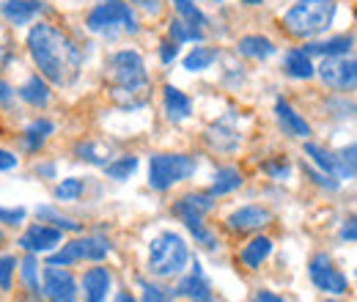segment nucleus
Segmentation results:
<instances>
[{
  "mask_svg": "<svg viewBox=\"0 0 357 302\" xmlns=\"http://www.w3.org/2000/svg\"><path fill=\"white\" fill-rule=\"evenodd\" d=\"M28 50L33 63L39 66L42 77L58 83V86H69L77 72H80V50L63 31H58L55 25H33V31L28 33Z\"/></svg>",
  "mask_w": 357,
  "mask_h": 302,
  "instance_id": "obj_1",
  "label": "nucleus"
},
{
  "mask_svg": "<svg viewBox=\"0 0 357 302\" xmlns=\"http://www.w3.org/2000/svg\"><path fill=\"white\" fill-rule=\"evenodd\" d=\"M107 69H110L113 96L124 107H140L146 102V91H149V75H146L143 58L135 50H121L110 58Z\"/></svg>",
  "mask_w": 357,
  "mask_h": 302,
  "instance_id": "obj_2",
  "label": "nucleus"
},
{
  "mask_svg": "<svg viewBox=\"0 0 357 302\" xmlns=\"http://www.w3.org/2000/svg\"><path fill=\"white\" fill-rule=\"evenodd\" d=\"M333 17H335V0H297L286 11L283 25L291 36L311 39L333 25Z\"/></svg>",
  "mask_w": 357,
  "mask_h": 302,
  "instance_id": "obj_3",
  "label": "nucleus"
},
{
  "mask_svg": "<svg viewBox=\"0 0 357 302\" xmlns=\"http://www.w3.org/2000/svg\"><path fill=\"white\" fill-rule=\"evenodd\" d=\"M187 261H190V253H187V245H184V239L178 234L165 231L157 239H151V245H149V269L157 278H174L187 266Z\"/></svg>",
  "mask_w": 357,
  "mask_h": 302,
  "instance_id": "obj_4",
  "label": "nucleus"
},
{
  "mask_svg": "<svg viewBox=\"0 0 357 302\" xmlns=\"http://www.w3.org/2000/svg\"><path fill=\"white\" fill-rule=\"evenodd\" d=\"M91 33H137V20H135L132 8L124 0H102L99 6H93L86 20Z\"/></svg>",
  "mask_w": 357,
  "mask_h": 302,
  "instance_id": "obj_5",
  "label": "nucleus"
},
{
  "mask_svg": "<svg viewBox=\"0 0 357 302\" xmlns=\"http://www.w3.org/2000/svg\"><path fill=\"white\" fill-rule=\"evenodd\" d=\"M195 173V160L187 154H157L149 163V184L154 190H168Z\"/></svg>",
  "mask_w": 357,
  "mask_h": 302,
  "instance_id": "obj_6",
  "label": "nucleus"
},
{
  "mask_svg": "<svg viewBox=\"0 0 357 302\" xmlns=\"http://www.w3.org/2000/svg\"><path fill=\"white\" fill-rule=\"evenodd\" d=\"M212 209V198L209 195H184L181 201H176V206H174V212H176L181 220H184V225L195 234V239L198 242H204L206 248H215V236L204 228V215Z\"/></svg>",
  "mask_w": 357,
  "mask_h": 302,
  "instance_id": "obj_7",
  "label": "nucleus"
},
{
  "mask_svg": "<svg viewBox=\"0 0 357 302\" xmlns=\"http://www.w3.org/2000/svg\"><path fill=\"white\" fill-rule=\"evenodd\" d=\"M319 77L330 88H355L357 86V58L352 55H330L319 63Z\"/></svg>",
  "mask_w": 357,
  "mask_h": 302,
  "instance_id": "obj_8",
  "label": "nucleus"
},
{
  "mask_svg": "<svg viewBox=\"0 0 357 302\" xmlns=\"http://www.w3.org/2000/svg\"><path fill=\"white\" fill-rule=\"evenodd\" d=\"M107 256V245L99 239H75L63 245V250L50 256V266H63L72 261H102Z\"/></svg>",
  "mask_w": 357,
  "mask_h": 302,
  "instance_id": "obj_9",
  "label": "nucleus"
},
{
  "mask_svg": "<svg viewBox=\"0 0 357 302\" xmlns=\"http://www.w3.org/2000/svg\"><path fill=\"white\" fill-rule=\"evenodd\" d=\"M311 280L316 289L330 292V294H344L347 292V278L333 266V261L327 256H316L311 261Z\"/></svg>",
  "mask_w": 357,
  "mask_h": 302,
  "instance_id": "obj_10",
  "label": "nucleus"
},
{
  "mask_svg": "<svg viewBox=\"0 0 357 302\" xmlns=\"http://www.w3.org/2000/svg\"><path fill=\"white\" fill-rule=\"evenodd\" d=\"M45 294L50 302H75L77 300V283L66 269L50 266L45 272Z\"/></svg>",
  "mask_w": 357,
  "mask_h": 302,
  "instance_id": "obj_11",
  "label": "nucleus"
},
{
  "mask_svg": "<svg viewBox=\"0 0 357 302\" xmlns=\"http://www.w3.org/2000/svg\"><path fill=\"white\" fill-rule=\"evenodd\" d=\"M61 242V228L55 225H31L25 231V236L20 239V245L28 253H42V250H52Z\"/></svg>",
  "mask_w": 357,
  "mask_h": 302,
  "instance_id": "obj_12",
  "label": "nucleus"
},
{
  "mask_svg": "<svg viewBox=\"0 0 357 302\" xmlns=\"http://www.w3.org/2000/svg\"><path fill=\"white\" fill-rule=\"evenodd\" d=\"M42 11H45V3L42 0H3L0 3V14L11 25H28Z\"/></svg>",
  "mask_w": 357,
  "mask_h": 302,
  "instance_id": "obj_13",
  "label": "nucleus"
},
{
  "mask_svg": "<svg viewBox=\"0 0 357 302\" xmlns=\"http://www.w3.org/2000/svg\"><path fill=\"white\" fill-rule=\"evenodd\" d=\"M269 222V212L261 206H245L239 212L228 217V228L231 231H256V228H264Z\"/></svg>",
  "mask_w": 357,
  "mask_h": 302,
  "instance_id": "obj_14",
  "label": "nucleus"
},
{
  "mask_svg": "<svg viewBox=\"0 0 357 302\" xmlns=\"http://www.w3.org/2000/svg\"><path fill=\"white\" fill-rule=\"evenodd\" d=\"M83 292H86V300L89 302H105L107 300V292H110V272L105 266L89 269L86 278H83Z\"/></svg>",
  "mask_w": 357,
  "mask_h": 302,
  "instance_id": "obj_15",
  "label": "nucleus"
},
{
  "mask_svg": "<svg viewBox=\"0 0 357 302\" xmlns=\"http://www.w3.org/2000/svg\"><path fill=\"white\" fill-rule=\"evenodd\" d=\"M275 116H278V124L283 127L286 135H291V137H308V135H311V127L305 124V119H300V116L291 110L289 102L278 99V102H275Z\"/></svg>",
  "mask_w": 357,
  "mask_h": 302,
  "instance_id": "obj_16",
  "label": "nucleus"
},
{
  "mask_svg": "<svg viewBox=\"0 0 357 302\" xmlns=\"http://www.w3.org/2000/svg\"><path fill=\"white\" fill-rule=\"evenodd\" d=\"M176 294H181V297H190V300H195V302H209V300H212L209 283L204 280V272H201V266H198V264H195L192 275H187V278L178 283Z\"/></svg>",
  "mask_w": 357,
  "mask_h": 302,
  "instance_id": "obj_17",
  "label": "nucleus"
},
{
  "mask_svg": "<svg viewBox=\"0 0 357 302\" xmlns=\"http://www.w3.org/2000/svg\"><path fill=\"white\" fill-rule=\"evenodd\" d=\"M162 96H165V113H168L171 121H184V119H190V113H192V102H190L178 88L165 86Z\"/></svg>",
  "mask_w": 357,
  "mask_h": 302,
  "instance_id": "obj_18",
  "label": "nucleus"
},
{
  "mask_svg": "<svg viewBox=\"0 0 357 302\" xmlns=\"http://www.w3.org/2000/svg\"><path fill=\"white\" fill-rule=\"evenodd\" d=\"M286 72L291 77H297V80H308V77L316 75V66L311 63V55L305 50H291L286 55Z\"/></svg>",
  "mask_w": 357,
  "mask_h": 302,
  "instance_id": "obj_19",
  "label": "nucleus"
},
{
  "mask_svg": "<svg viewBox=\"0 0 357 302\" xmlns=\"http://www.w3.org/2000/svg\"><path fill=\"white\" fill-rule=\"evenodd\" d=\"M20 99H25L28 105H33V107H45L47 102H50V88L42 77H28L22 88H20Z\"/></svg>",
  "mask_w": 357,
  "mask_h": 302,
  "instance_id": "obj_20",
  "label": "nucleus"
},
{
  "mask_svg": "<svg viewBox=\"0 0 357 302\" xmlns=\"http://www.w3.org/2000/svg\"><path fill=\"white\" fill-rule=\"evenodd\" d=\"M269 253H272V239L256 236L253 242L245 245V250H242V264L250 266V269H256V266H261V261L267 259Z\"/></svg>",
  "mask_w": 357,
  "mask_h": 302,
  "instance_id": "obj_21",
  "label": "nucleus"
},
{
  "mask_svg": "<svg viewBox=\"0 0 357 302\" xmlns=\"http://www.w3.org/2000/svg\"><path fill=\"white\" fill-rule=\"evenodd\" d=\"M349 47H352V36H335V39H330V42L308 44L305 52H308V55H324V58H330V55H344V52H349Z\"/></svg>",
  "mask_w": 357,
  "mask_h": 302,
  "instance_id": "obj_22",
  "label": "nucleus"
},
{
  "mask_svg": "<svg viewBox=\"0 0 357 302\" xmlns=\"http://www.w3.org/2000/svg\"><path fill=\"white\" fill-rule=\"evenodd\" d=\"M335 160V179H352L357 176V143L341 149L338 154H333Z\"/></svg>",
  "mask_w": 357,
  "mask_h": 302,
  "instance_id": "obj_23",
  "label": "nucleus"
},
{
  "mask_svg": "<svg viewBox=\"0 0 357 302\" xmlns=\"http://www.w3.org/2000/svg\"><path fill=\"white\" fill-rule=\"evenodd\" d=\"M239 52L248 55V58H269L275 52V44L264 36H245L239 42Z\"/></svg>",
  "mask_w": 357,
  "mask_h": 302,
  "instance_id": "obj_24",
  "label": "nucleus"
},
{
  "mask_svg": "<svg viewBox=\"0 0 357 302\" xmlns=\"http://www.w3.org/2000/svg\"><path fill=\"white\" fill-rule=\"evenodd\" d=\"M215 58H218V52H215L212 47H195V50L184 58V69H187V72H204V69H209V66L215 63Z\"/></svg>",
  "mask_w": 357,
  "mask_h": 302,
  "instance_id": "obj_25",
  "label": "nucleus"
},
{
  "mask_svg": "<svg viewBox=\"0 0 357 302\" xmlns=\"http://www.w3.org/2000/svg\"><path fill=\"white\" fill-rule=\"evenodd\" d=\"M174 6H176L178 11V20H184L187 25H192V28H204L206 25V17L195 6V0H174Z\"/></svg>",
  "mask_w": 357,
  "mask_h": 302,
  "instance_id": "obj_26",
  "label": "nucleus"
},
{
  "mask_svg": "<svg viewBox=\"0 0 357 302\" xmlns=\"http://www.w3.org/2000/svg\"><path fill=\"white\" fill-rule=\"evenodd\" d=\"M52 135V124L50 121H33L28 130H25V146H28V151H39L42 149V143H45L47 137Z\"/></svg>",
  "mask_w": 357,
  "mask_h": 302,
  "instance_id": "obj_27",
  "label": "nucleus"
},
{
  "mask_svg": "<svg viewBox=\"0 0 357 302\" xmlns=\"http://www.w3.org/2000/svg\"><path fill=\"white\" fill-rule=\"evenodd\" d=\"M239 184H242L239 171L236 168H223V171H218L215 181H212V195H225V192L236 190Z\"/></svg>",
  "mask_w": 357,
  "mask_h": 302,
  "instance_id": "obj_28",
  "label": "nucleus"
},
{
  "mask_svg": "<svg viewBox=\"0 0 357 302\" xmlns=\"http://www.w3.org/2000/svg\"><path fill=\"white\" fill-rule=\"evenodd\" d=\"M135 171H137V157H119L116 163H107V165H105V173H107L110 179H116V181L130 179Z\"/></svg>",
  "mask_w": 357,
  "mask_h": 302,
  "instance_id": "obj_29",
  "label": "nucleus"
},
{
  "mask_svg": "<svg viewBox=\"0 0 357 302\" xmlns=\"http://www.w3.org/2000/svg\"><path fill=\"white\" fill-rule=\"evenodd\" d=\"M171 39H174L176 44L201 42V39H204V33H201V28H192V25H187L184 20H174V22H171Z\"/></svg>",
  "mask_w": 357,
  "mask_h": 302,
  "instance_id": "obj_30",
  "label": "nucleus"
},
{
  "mask_svg": "<svg viewBox=\"0 0 357 302\" xmlns=\"http://www.w3.org/2000/svg\"><path fill=\"white\" fill-rule=\"evenodd\" d=\"M305 154H308L313 163L321 168V173H327V176H333V179H335V160H333V154H330V151H324V149H319V146L308 143V146H305Z\"/></svg>",
  "mask_w": 357,
  "mask_h": 302,
  "instance_id": "obj_31",
  "label": "nucleus"
},
{
  "mask_svg": "<svg viewBox=\"0 0 357 302\" xmlns=\"http://www.w3.org/2000/svg\"><path fill=\"white\" fill-rule=\"evenodd\" d=\"M22 283L28 292L39 294V264H36V256H31V253L22 259Z\"/></svg>",
  "mask_w": 357,
  "mask_h": 302,
  "instance_id": "obj_32",
  "label": "nucleus"
},
{
  "mask_svg": "<svg viewBox=\"0 0 357 302\" xmlns=\"http://www.w3.org/2000/svg\"><path fill=\"white\" fill-rule=\"evenodd\" d=\"M206 137L218 146V149H234L236 146V140H239V135L234 130H225V124L220 121V124H215L212 130L206 132Z\"/></svg>",
  "mask_w": 357,
  "mask_h": 302,
  "instance_id": "obj_33",
  "label": "nucleus"
},
{
  "mask_svg": "<svg viewBox=\"0 0 357 302\" xmlns=\"http://www.w3.org/2000/svg\"><path fill=\"white\" fill-rule=\"evenodd\" d=\"M36 215L42 217V220H50L55 228H61V231H80V222H75V220H66L63 215H58L55 209H50V206H39L36 209Z\"/></svg>",
  "mask_w": 357,
  "mask_h": 302,
  "instance_id": "obj_34",
  "label": "nucleus"
},
{
  "mask_svg": "<svg viewBox=\"0 0 357 302\" xmlns=\"http://www.w3.org/2000/svg\"><path fill=\"white\" fill-rule=\"evenodd\" d=\"M80 192H83V181L80 179H63L55 187V198L58 201H75V198H80Z\"/></svg>",
  "mask_w": 357,
  "mask_h": 302,
  "instance_id": "obj_35",
  "label": "nucleus"
},
{
  "mask_svg": "<svg viewBox=\"0 0 357 302\" xmlns=\"http://www.w3.org/2000/svg\"><path fill=\"white\" fill-rule=\"evenodd\" d=\"M14 266H17V259H14V256H0V289H3V292L11 289Z\"/></svg>",
  "mask_w": 357,
  "mask_h": 302,
  "instance_id": "obj_36",
  "label": "nucleus"
},
{
  "mask_svg": "<svg viewBox=\"0 0 357 302\" xmlns=\"http://www.w3.org/2000/svg\"><path fill=\"white\" fill-rule=\"evenodd\" d=\"M140 289H143V302H171V294L160 286H151V283L140 280Z\"/></svg>",
  "mask_w": 357,
  "mask_h": 302,
  "instance_id": "obj_37",
  "label": "nucleus"
},
{
  "mask_svg": "<svg viewBox=\"0 0 357 302\" xmlns=\"http://www.w3.org/2000/svg\"><path fill=\"white\" fill-rule=\"evenodd\" d=\"M25 220V209H3L0 206V222H8V225H17Z\"/></svg>",
  "mask_w": 357,
  "mask_h": 302,
  "instance_id": "obj_38",
  "label": "nucleus"
},
{
  "mask_svg": "<svg viewBox=\"0 0 357 302\" xmlns=\"http://www.w3.org/2000/svg\"><path fill=\"white\" fill-rule=\"evenodd\" d=\"M341 239H349V242H357V217H349L341 228Z\"/></svg>",
  "mask_w": 357,
  "mask_h": 302,
  "instance_id": "obj_39",
  "label": "nucleus"
},
{
  "mask_svg": "<svg viewBox=\"0 0 357 302\" xmlns=\"http://www.w3.org/2000/svg\"><path fill=\"white\" fill-rule=\"evenodd\" d=\"M264 171H267L269 176H275V179H286V176H289V165H286V163H267Z\"/></svg>",
  "mask_w": 357,
  "mask_h": 302,
  "instance_id": "obj_40",
  "label": "nucleus"
},
{
  "mask_svg": "<svg viewBox=\"0 0 357 302\" xmlns=\"http://www.w3.org/2000/svg\"><path fill=\"white\" fill-rule=\"evenodd\" d=\"M176 42H162V47H160V58L165 61V63H171L174 58H176Z\"/></svg>",
  "mask_w": 357,
  "mask_h": 302,
  "instance_id": "obj_41",
  "label": "nucleus"
},
{
  "mask_svg": "<svg viewBox=\"0 0 357 302\" xmlns=\"http://www.w3.org/2000/svg\"><path fill=\"white\" fill-rule=\"evenodd\" d=\"M11 168H17V157L11 151H3L0 149V171H11Z\"/></svg>",
  "mask_w": 357,
  "mask_h": 302,
  "instance_id": "obj_42",
  "label": "nucleus"
},
{
  "mask_svg": "<svg viewBox=\"0 0 357 302\" xmlns=\"http://www.w3.org/2000/svg\"><path fill=\"white\" fill-rule=\"evenodd\" d=\"M253 302H283V297L272 294V292H256L253 294Z\"/></svg>",
  "mask_w": 357,
  "mask_h": 302,
  "instance_id": "obj_43",
  "label": "nucleus"
},
{
  "mask_svg": "<svg viewBox=\"0 0 357 302\" xmlns=\"http://www.w3.org/2000/svg\"><path fill=\"white\" fill-rule=\"evenodd\" d=\"M36 173H39V176H52V173H55V165H39Z\"/></svg>",
  "mask_w": 357,
  "mask_h": 302,
  "instance_id": "obj_44",
  "label": "nucleus"
},
{
  "mask_svg": "<svg viewBox=\"0 0 357 302\" xmlns=\"http://www.w3.org/2000/svg\"><path fill=\"white\" fill-rule=\"evenodd\" d=\"M116 302H137V300H135L132 294H127V292H121V294L116 297Z\"/></svg>",
  "mask_w": 357,
  "mask_h": 302,
  "instance_id": "obj_45",
  "label": "nucleus"
},
{
  "mask_svg": "<svg viewBox=\"0 0 357 302\" xmlns=\"http://www.w3.org/2000/svg\"><path fill=\"white\" fill-rule=\"evenodd\" d=\"M143 8H149V11H157V6H154V0H137Z\"/></svg>",
  "mask_w": 357,
  "mask_h": 302,
  "instance_id": "obj_46",
  "label": "nucleus"
},
{
  "mask_svg": "<svg viewBox=\"0 0 357 302\" xmlns=\"http://www.w3.org/2000/svg\"><path fill=\"white\" fill-rule=\"evenodd\" d=\"M248 6H259V3H264V0H245Z\"/></svg>",
  "mask_w": 357,
  "mask_h": 302,
  "instance_id": "obj_47",
  "label": "nucleus"
},
{
  "mask_svg": "<svg viewBox=\"0 0 357 302\" xmlns=\"http://www.w3.org/2000/svg\"><path fill=\"white\" fill-rule=\"evenodd\" d=\"M0 245H3V234H0Z\"/></svg>",
  "mask_w": 357,
  "mask_h": 302,
  "instance_id": "obj_48",
  "label": "nucleus"
}]
</instances>
